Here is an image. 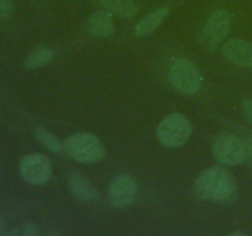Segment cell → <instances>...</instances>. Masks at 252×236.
Masks as SVG:
<instances>
[{"instance_id":"obj_16","label":"cell","mask_w":252,"mask_h":236,"mask_svg":"<svg viewBox=\"0 0 252 236\" xmlns=\"http://www.w3.org/2000/svg\"><path fill=\"white\" fill-rule=\"evenodd\" d=\"M37 228L36 225L31 223H25L21 224V225L16 226L15 229H12L11 231H7V235L12 236H34L37 235Z\"/></svg>"},{"instance_id":"obj_1","label":"cell","mask_w":252,"mask_h":236,"mask_svg":"<svg viewBox=\"0 0 252 236\" xmlns=\"http://www.w3.org/2000/svg\"><path fill=\"white\" fill-rule=\"evenodd\" d=\"M194 191L204 201L228 204L238 197V184L228 170L213 166L198 175L194 182Z\"/></svg>"},{"instance_id":"obj_9","label":"cell","mask_w":252,"mask_h":236,"mask_svg":"<svg viewBox=\"0 0 252 236\" xmlns=\"http://www.w3.org/2000/svg\"><path fill=\"white\" fill-rule=\"evenodd\" d=\"M226 60L241 68L252 69V43L241 38L229 39L221 47Z\"/></svg>"},{"instance_id":"obj_12","label":"cell","mask_w":252,"mask_h":236,"mask_svg":"<svg viewBox=\"0 0 252 236\" xmlns=\"http://www.w3.org/2000/svg\"><path fill=\"white\" fill-rule=\"evenodd\" d=\"M167 14H169V7L166 6L158 7L157 10L150 12L149 15H147L144 19H142L138 22L134 31L135 36L144 37L147 36V34H150L152 32H154L155 30L161 25V22L164 21L165 17L167 16Z\"/></svg>"},{"instance_id":"obj_19","label":"cell","mask_w":252,"mask_h":236,"mask_svg":"<svg viewBox=\"0 0 252 236\" xmlns=\"http://www.w3.org/2000/svg\"><path fill=\"white\" fill-rule=\"evenodd\" d=\"M246 150H248V154L250 155V157H252V135L249 137L248 142H246Z\"/></svg>"},{"instance_id":"obj_10","label":"cell","mask_w":252,"mask_h":236,"mask_svg":"<svg viewBox=\"0 0 252 236\" xmlns=\"http://www.w3.org/2000/svg\"><path fill=\"white\" fill-rule=\"evenodd\" d=\"M86 27H88L89 33L94 37H97V38H106L115 32L112 16L106 10H101V11L91 14L88 19Z\"/></svg>"},{"instance_id":"obj_7","label":"cell","mask_w":252,"mask_h":236,"mask_svg":"<svg viewBox=\"0 0 252 236\" xmlns=\"http://www.w3.org/2000/svg\"><path fill=\"white\" fill-rule=\"evenodd\" d=\"M20 174L22 178L31 184H43L51 178L52 162L43 154H29L25 155L19 165Z\"/></svg>"},{"instance_id":"obj_4","label":"cell","mask_w":252,"mask_h":236,"mask_svg":"<svg viewBox=\"0 0 252 236\" xmlns=\"http://www.w3.org/2000/svg\"><path fill=\"white\" fill-rule=\"evenodd\" d=\"M213 156L219 164L224 166H236L243 164L248 156L246 144L233 134L218 135L212 144Z\"/></svg>"},{"instance_id":"obj_6","label":"cell","mask_w":252,"mask_h":236,"mask_svg":"<svg viewBox=\"0 0 252 236\" xmlns=\"http://www.w3.org/2000/svg\"><path fill=\"white\" fill-rule=\"evenodd\" d=\"M231 17L225 10L213 12L207 21L201 36L199 43L206 51H216L230 31Z\"/></svg>"},{"instance_id":"obj_13","label":"cell","mask_w":252,"mask_h":236,"mask_svg":"<svg viewBox=\"0 0 252 236\" xmlns=\"http://www.w3.org/2000/svg\"><path fill=\"white\" fill-rule=\"evenodd\" d=\"M98 5L110 14L132 19L137 14V6L133 0H97Z\"/></svg>"},{"instance_id":"obj_20","label":"cell","mask_w":252,"mask_h":236,"mask_svg":"<svg viewBox=\"0 0 252 236\" xmlns=\"http://www.w3.org/2000/svg\"><path fill=\"white\" fill-rule=\"evenodd\" d=\"M5 234H6V231H5V223L0 219V236L5 235Z\"/></svg>"},{"instance_id":"obj_17","label":"cell","mask_w":252,"mask_h":236,"mask_svg":"<svg viewBox=\"0 0 252 236\" xmlns=\"http://www.w3.org/2000/svg\"><path fill=\"white\" fill-rule=\"evenodd\" d=\"M14 15L12 0H0V19L9 20Z\"/></svg>"},{"instance_id":"obj_3","label":"cell","mask_w":252,"mask_h":236,"mask_svg":"<svg viewBox=\"0 0 252 236\" xmlns=\"http://www.w3.org/2000/svg\"><path fill=\"white\" fill-rule=\"evenodd\" d=\"M192 125L189 118L180 112L167 115L157 129L159 142L166 148H179L189 139Z\"/></svg>"},{"instance_id":"obj_2","label":"cell","mask_w":252,"mask_h":236,"mask_svg":"<svg viewBox=\"0 0 252 236\" xmlns=\"http://www.w3.org/2000/svg\"><path fill=\"white\" fill-rule=\"evenodd\" d=\"M66 154L73 160L83 164H93L103 159L105 147L96 135L78 133L66 138L63 145Z\"/></svg>"},{"instance_id":"obj_18","label":"cell","mask_w":252,"mask_h":236,"mask_svg":"<svg viewBox=\"0 0 252 236\" xmlns=\"http://www.w3.org/2000/svg\"><path fill=\"white\" fill-rule=\"evenodd\" d=\"M241 113L250 124H252V98L246 100L241 103Z\"/></svg>"},{"instance_id":"obj_21","label":"cell","mask_w":252,"mask_h":236,"mask_svg":"<svg viewBox=\"0 0 252 236\" xmlns=\"http://www.w3.org/2000/svg\"><path fill=\"white\" fill-rule=\"evenodd\" d=\"M245 236L246 234L244 233V231H235V233H233V234H230V236Z\"/></svg>"},{"instance_id":"obj_5","label":"cell","mask_w":252,"mask_h":236,"mask_svg":"<svg viewBox=\"0 0 252 236\" xmlns=\"http://www.w3.org/2000/svg\"><path fill=\"white\" fill-rule=\"evenodd\" d=\"M169 79L177 91L192 95L201 90L203 78L198 69L187 59H179L170 68Z\"/></svg>"},{"instance_id":"obj_14","label":"cell","mask_w":252,"mask_h":236,"mask_svg":"<svg viewBox=\"0 0 252 236\" xmlns=\"http://www.w3.org/2000/svg\"><path fill=\"white\" fill-rule=\"evenodd\" d=\"M53 59L54 52L46 47H41V48L34 49L31 54L27 56V58L25 59V66L27 69H36L49 64Z\"/></svg>"},{"instance_id":"obj_11","label":"cell","mask_w":252,"mask_h":236,"mask_svg":"<svg viewBox=\"0 0 252 236\" xmlns=\"http://www.w3.org/2000/svg\"><path fill=\"white\" fill-rule=\"evenodd\" d=\"M68 186L73 196L81 202H93L100 197L97 189L81 175H73L69 178Z\"/></svg>"},{"instance_id":"obj_8","label":"cell","mask_w":252,"mask_h":236,"mask_svg":"<svg viewBox=\"0 0 252 236\" xmlns=\"http://www.w3.org/2000/svg\"><path fill=\"white\" fill-rule=\"evenodd\" d=\"M137 194V183L129 175H118L110 184L108 198L115 208L123 209L133 203Z\"/></svg>"},{"instance_id":"obj_15","label":"cell","mask_w":252,"mask_h":236,"mask_svg":"<svg viewBox=\"0 0 252 236\" xmlns=\"http://www.w3.org/2000/svg\"><path fill=\"white\" fill-rule=\"evenodd\" d=\"M34 137L36 139L41 143L43 147H46L49 151L52 152H61L63 147H62V143L56 135L52 134L51 132H48L47 129L42 127H37L34 130Z\"/></svg>"}]
</instances>
